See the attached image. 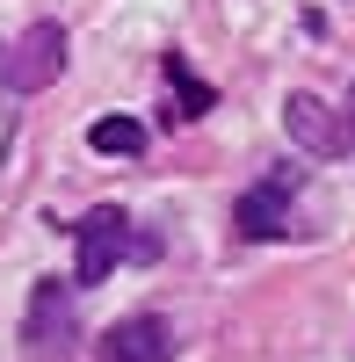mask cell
Instances as JSON below:
<instances>
[{
    "instance_id": "obj_1",
    "label": "cell",
    "mask_w": 355,
    "mask_h": 362,
    "mask_svg": "<svg viewBox=\"0 0 355 362\" xmlns=\"http://www.w3.org/2000/svg\"><path fill=\"white\" fill-rule=\"evenodd\" d=\"M153 254H160V239H153V232H138L116 203H95V210L73 225V283H80V290L109 283V268H116V261H153Z\"/></svg>"
},
{
    "instance_id": "obj_2",
    "label": "cell",
    "mask_w": 355,
    "mask_h": 362,
    "mask_svg": "<svg viewBox=\"0 0 355 362\" xmlns=\"http://www.w3.org/2000/svg\"><path fill=\"white\" fill-rule=\"evenodd\" d=\"M66 73V29L58 22H29L15 44H0V95H44Z\"/></svg>"
},
{
    "instance_id": "obj_3",
    "label": "cell",
    "mask_w": 355,
    "mask_h": 362,
    "mask_svg": "<svg viewBox=\"0 0 355 362\" xmlns=\"http://www.w3.org/2000/svg\"><path fill=\"white\" fill-rule=\"evenodd\" d=\"M290 196H298V174L290 167H269L254 181V189L240 196V210H232V225H240V239H290Z\"/></svg>"
},
{
    "instance_id": "obj_4",
    "label": "cell",
    "mask_w": 355,
    "mask_h": 362,
    "mask_svg": "<svg viewBox=\"0 0 355 362\" xmlns=\"http://www.w3.org/2000/svg\"><path fill=\"white\" fill-rule=\"evenodd\" d=\"M22 341L37 348V355H66L73 348V290L44 276L37 290H29V319H22Z\"/></svg>"
},
{
    "instance_id": "obj_5",
    "label": "cell",
    "mask_w": 355,
    "mask_h": 362,
    "mask_svg": "<svg viewBox=\"0 0 355 362\" xmlns=\"http://www.w3.org/2000/svg\"><path fill=\"white\" fill-rule=\"evenodd\" d=\"M102 362H174V326L160 319V312H138V319H116L109 334H102V348H95Z\"/></svg>"
},
{
    "instance_id": "obj_6",
    "label": "cell",
    "mask_w": 355,
    "mask_h": 362,
    "mask_svg": "<svg viewBox=\"0 0 355 362\" xmlns=\"http://www.w3.org/2000/svg\"><path fill=\"white\" fill-rule=\"evenodd\" d=\"M283 131L298 138L312 160H341V153H348V131H341V116H334L327 102H319V95H290V102H283Z\"/></svg>"
},
{
    "instance_id": "obj_7",
    "label": "cell",
    "mask_w": 355,
    "mask_h": 362,
    "mask_svg": "<svg viewBox=\"0 0 355 362\" xmlns=\"http://www.w3.org/2000/svg\"><path fill=\"white\" fill-rule=\"evenodd\" d=\"M87 145L109 153V160H131V153H145V124H138V116H95Z\"/></svg>"
},
{
    "instance_id": "obj_8",
    "label": "cell",
    "mask_w": 355,
    "mask_h": 362,
    "mask_svg": "<svg viewBox=\"0 0 355 362\" xmlns=\"http://www.w3.org/2000/svg\"><path fill=\"white\" fill-rule=\"evenodd\" d=\"M167 80H174V95H182L189 109H211V87H203V80H189L182 66H174V58H167Z\"/></svg>"
},
{
    "instance_id": "obj_9",
    "label": "cell",
    "mask_w": 355,
    "mask_h": 362,
    "mask_svg": "<svg viewBox=\"0 0 355 362\" xmlns=\"http://www.w3.org/2000/svg\"><path fill=\"white\" fill-rule=\"evenodd\" d=\"M341 131H348V153H355V87H348V116H341Z\"/></svg>"
}]
</instances>
